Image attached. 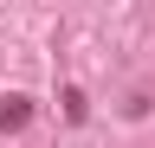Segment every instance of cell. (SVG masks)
Segmentation results:
<instances>
[{"instance_id": "cell-1", "label": "cell", "mask_w": 155, "mask_h": 148, "mask_svg": "<svg viewBox=\"0 0 155 148\" xmlns=\"http://www.w3.org/2000/svg\"><path fill=\"white\" fill-rule=\"evenodd\" d=\"M32 122V103L26 97H7V103H0V129H26Z\"/></svg>"}]
</instances>
